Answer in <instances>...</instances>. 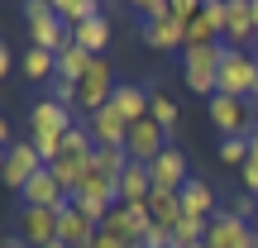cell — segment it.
I'll list each match as a JSON object with an SVG mask.
<instances>
[{"label":"cell","mask_w":258,"mask_h":248,"mask_svg":"<svg viewBox=\"0 0 258 248\" xmlns=\"http://www.w3.org/2000/svg\"><path fill=\"white\" fill-rule=\"evenodd\" d=\"M24 76H29V81H53V76H57V53L29 48V53H24Z\"/></svg>","instance_id":"d4e9b609"},{"label":"cell","mask_w":258,"mask_h":248,"mask_svg":"<svg viewBox=\"0 0 258 248\" xmlns=\"http://www.w3.org/2000/svg\"><path fill=\"white\" fill-rule=\"evenodd\" d=\"M167 148V129L158 124V120H139V124H129V138H124V153H129V162H153L158 153Z\"/></svg>","instance_id":"ba28073f"},{"label":"cell","mask_w":258,"mask_h":248,"mask_svg":"<svg viewBox=\"0 0 258 248\" xmlns=\"http://www.w3.org/2000/svg\"><path fill=\"white\" fill-rule=\"evenodd\" d=\"M101 229L115 234V239H124L129 248H139L144 234L153 229V215H148V205H115V210L101 220Z\"/></svg>","instance_id":"277c9868"},{"label":"cell","mask_w":258,"mask_h":248,"mask_svg":"<svg viewBox=\"0 0 258 248\" xmlns=\"http://www.w3.org/2000/svg\"><path fill=\"white\" fill-rule=\"evenodd\" d=\"M24 24H29V38H34V48H43V53H62L67 43H72V29L57 19L53 0H29L24 5Z\"/></svg>","instance_id":"7a4b0ae2"},{"label":"cell","mask_w":258,"mask_h":248,"mask_svg":"<svg viewBox=\"0 0 258 248\" xmlns=\"http://www.w3.org/2000/svg\"><path fill=\"white\" fill-rule=\"evenodd\" d=\"M15 234L24 239V248H48V243H57V210H34V205H19Z\"/></svg>","instance_id":"52a82bcc"},{"label":"cell","mask_w":258,"mask_h":248,"mask_svg":"<svg viewBox=\"0 0 258 248\" xmlns=\"http://www.w3.org/2000/svg\"><path fill=\"white\" fill-rule=\"evenodd\" d=\"M91 248H129V243H124V239H115V234H105V229H101V234H96V239H91Z\"/></svg>","instance_id":"4dcf8cb0"},{"label":"cell","mask_w":258,"mask_h":248,"mask_svg":"<svg viewBox=\"0 0 258 248\" xmlns=\"http://www.w3.org/2000/svg\"><path fill=\"white\" fill-rule=\"evenodd\" d=\"M86 129H91L96 148H124V138H129V120L115 110V105H105V110L86 115Z\"/></svg>","instance_id":"7c38bea8"},{"label":"cell","mask_w":258,"mask_h":248,"mask_svg":"<svg viewBox=\"0 0 258 248\" xmlns=\"http://www.w3.org/2000/svg\"><path fill=\"white\" fill-rule=\"evenodd\" d=\"M96 234H101V224H91L77 205L57 215V243H67V248H91Z\"/></svg>","instance_id":"2e32d148"},{"label":"cell","mask_w":258,"mask_h":248,"mask_svg":"<svg viewBox=\"0 0 258 248\" xmlns=\"http://www.w3.org/2000/svg\"><path fill=\"white\" fill-rule=\"evenodd\" d=\"M139 34H144L148 48H158V53H182L186 48V24L182 19H148V24H139Z\"/></svg>","instance_id":"4fadbf2b"},{"label":"cell","mask_w":258,"mask_h":248,"mask_svg":"<svg viewBox=\"0 0 258 248\" xmlns=\"http://www.w3.org/2000/svg\"><path fill=\"white\" fill-rule=\"evenodd\" d=\"M115 110L124 115L129 124H139V120H148V105H153V91L148 86H129V81H120V91H115Z\"/></svg>","instance_id":"ac0fdd59"},{"label":"cell","mask_w":258,"mask_h":248,"mask_svg":"<svg viewBox=\"0 0 258 248\" xmlns=\"http://www.w3.org/2000/svg\"><path fill=\"white\" fill-rule=\"evenodd\" d=\"M249 153H253V138H220V162L244 167V162H249Z\"/></svg>","instance_id":"484cf974"},{"label":"cell","mask_w":258,"mask_h":248,"mask_svg":"<svg viewBox=\"0 0 258 248\" xmlns=\"http://www.w3.org/2000/svg\"><path fill=\"white\" fill-rule=\"evenodd\" d=\"M253 24H258V0H253Z\"/></svg>","instance_id":"d6a6232c"},{"label":"cell","mask_w":258,"mask_h":248,"mask_svg":"<svg viewBox=\"0 0 258 248\" xmlns=\"http://www.w3.org/2000/svg\"><path fill=\"white\" fill-rule=\"evenodd\" d=\"M220 62H225V43H211V48H186L182 53V81L191 86L196 96L211 101L220 91Z\"/></svg>","instance_id":"6da1fadb"},{"label":"cell","mask_w":258,"mask_h":248,"mask_svg":"<svg viewBox=\"0 0 258 248\" xmlns=\"http://www.w3.org/2000/svg\"><path fill=\"white\" fill-rule=\"evenodd\" d=\"M177 196H182V220H215V215H220L215 210V191L201 182V177H191Z\"/></svg>","instance_id":"9a60e30c"},{"label":"cell","mask_w":258,"mask_h":248,"mask_svg":"<svg viewBox=\"0 0 258 248\" xmlns=\"http://www.w3.org/2000/svg\"><path fill=\"white\" fill-rule=\"evenodd\" d=\"M148 120H158L163 129H172V124H177V101H172V96H163V91H153V105H148Z\"/></svg>","instance_id":"4316f807"},{"label":"cell","mask_w":258,"mask_h":248,"mask_svg":"<svg viewBox=\"0 0 258 248\" xmlns=\"http://www.w3.org/2000/svg\"><path fill=\"white\" fill-rule=\"evenodd\" d=\"M153 196V177H148L144 162H129L120 172V205H148Z\"/></svg>","instance_id":"e0dca14e"},{"label":"cell","mask_w":258,"mask_h":248,"mask_svg":"<svg viewBox=\"0 0 258 248\" xmlns=\"http://www.w3.org/2000/svg\"><path fill=\"white\" fill-rule=\"evenodd\" d=\"M48 101L67 105V110H82V96H77V86H72V81H62V76H53V91H48Z\"/></svg>","instance_id":"83f0119b"},{"label":"cell","mask_w":258,"mask_h":248,"mask_svg":"<svg viewBox=\"0 0 258 248\" xmlns=\"http://www.w3.org/2000/svg\"><path fill=\"white\" fill-rule=\"evenodd\" d=\"M148 177H153V191H182V186L191 182V172H186V157L177 153L172 143H167L163 153L148 162Z\"/></svg>","instance_id":"30bf717a"},{"label":"cell","mask_w":258,"mask_h":248,"mask_svg":"<svg viewBox=\"0 0 258 248\" xmlns=\"http://www.w3.org/2000/svg\"><path fill=\"white\" fill-rule=\"evenodd\" d=\"M19 205H34V210H57V215H62V210H72V196H67L62 186H57V177L43 167V172L29 177V186L19 191Z\"/></svg>","instance_id":"8992f818"},{"label":"cell","mask_w":258,"mask_h":248,"mask_svg":"<svg viewBox=\"0 0 258 248\" xmlns=\"http://www.w3.org/2000/svg\"><path fill=\"white\" fill-rule=\"evenodd\" d=\"M249 138H253V143H258V115H253V129H249Z\"/></svg>","instance_id":"1f68e13d"},{"label":"cell","mask_w":258,"mask_h":248,"mask_svg":"<svg viewBox=\"0 0 258 248\" xmlns=\"http://www.w3.org/2000/svg\"><path fill=\"white\" fill-rule=\"evenodd\" d=\"M77 196H86V201H101V205H120V177H105V172H86L82 186H77Z\"/></svg>","instance_id":"ffe728a7"},{"label":"cell","mask_w":258,"mask_h":248,"mask_svg":"<svg viewBox=\"0 0 258 248\" xmlns=\"http://www.w3.org/2000/svg\"><path fill=\"white\" fill-rule=\"evenodd\" d=\"M43 167H48V162L38 157V148L29 143V138H15V143L5 148V167H0V172H5V186L19 196V191L29 186V177H38Z\"/></svg>","instance_id":"3957f363"},{"label":"cell","mask_w":258,"mask_h":248,"mask_svg":"<svg viewBox=\"0 0 258 248\" xmlns=\"http://www.w3.org/2000/svg\"><path fill=\"white\" fill-rule=\"evenodd\" d=\"M148 215H153L158 229H177L182 224V196L177 191H153L148 196Z\"/></svg>","instance_id":"44dd1931"},{"label":"cell","mask_w":258,"mask_h":248,"mask_svg":"<svg viewBox=\"0 0 258 248\" xmlns=\"http://www.w3.org/2000/svg\"><path fill=\"white\" fill-rule=\"evenodd\" d=\"M206 243L211 248H258V234H253V224H244L230 210H220L211 220V229H206Z\"/></svg>","instance_id":"9c48e42d"},{"label":"cell","mask_w":258,"mask_h":248,"mask_svg":"<svg viewBox=\"0 0 258 248\" xmlns=\"http://www.w3.org/2000/svg\"><path fill=\"white\" fill-rule=\"evenodd\" d=\"M253 57H258V43H253Z\"/></svg>","instance_id":"d590c367"},{"label":"cell","mask_w":258,"mask_h":248,"mask_svg":"<svg viewBox=\"0 0 258 248\" xmlns=\"http://www.w3.org/2000/svg\"><path fill=\"white\" fill-rule=\"evenodd\" d=\"M91 62H96V57L86 53V48L67 43L62 53H57V76H62V81H72V86H82V81H86V72H91Z\"/></svg>","instance_id":"7402d4cb"},{"label":"cell","mask_w":258,"mask_h":248,"mask_svg":"<svg viewBox=\"0 0 258 248\" xmlns=\"http://www.w3.org/2000/svg\"><path fill=\"white\" fill-rule=\"evenodd\" d=\"M77 124V110H67V105L57 101H34V110H29V134H67V129Z\"/></svg>","instance_id":"5bb4252c"},{"label":"cell","mask_w":258,"mask_h":248,"mask_svg":"<svg viewBox=\"0 0 258 248\" xmlns=\"http://www.w3.org/2000/svg\"><path fill=\"white\" fill-rule=\"evenodd\" d=\"M211 124L220 129L225 138H249V129H253L249 101H234V96H211Z\"/></svg>","instance_id":"5b68a950"},{"label":"cell","mask_w":258,"mask_h":248,"mask_svg":"<svg viewBox=\"0 0 258 248\" xmlns=\"http://www.w3.org/2000/svg\"><path fill=\"white\" fill-rule=\"evenodd\" d=\"M196 15H201V5H196V0H172V19H182V24H191Z\"/></svg>","instance_id":"f546056e"},{"label":"cell","mask_w":258,"mask_h":248,"mask_svg":"<svg viewBox=\"0 0 258 248\" xmlns=\"http://www.w3.org/2000/svg\"><path fill=\"white\" fill-rule=\"evenodd\" d=\"M230 215H234V220H244V224H253V220H258V196L239 191V196L230 201Z\"/></svg>","instance_id":"f1b7e54d"},{"label":"cell","mask_w":258,"mask_h":248,"mask_svg":"<svg viewBox=\"0 0 258 248\" xmlns=\"http://www.w3.org/2000/svg\"><path fill=\"white\" fill-rule=\"evenodd\" d=\"M191 248H211V243H191Z\"/></svg>","instance_id":"836d02e7"},{"label":"cell","mask_w":258,"mask_h":248,"mask_svg":"<svg viewBox=\"0 0 258 248\" xmlns=\"http://www.w3.org/2000/svg\"><path fill=\"white\" fill-rule=\"evenodd\" d=\"M72 43H77V48H86L91 57H105V48H110V19H105V15L86 19L82 29H72Z\"/></svg>","instance_id":"d6986e66"},{"label":"cell","mask_w":258,"mask_h":248,"mask_svg":"<svg viewBox=\"0 0 258 248\" xmlns=\"http://www.w3.org/2000/svg\"><path fill=\"white\" fill-rule=\"evenodd\" d=\"M53 10H57V19H62L67 29H82L86 19L101 15V5H96V0H53Z\"/></svg>","instance_id":"cb8c5ba5"},{"label":"cell","mask_w":258,"mask_h":248,"mask_svg":"<svg viewBox=\"0 0 258 248\" xmlns=\"http://www.w3.org/2000/svg\"><path fill=\"white\" fill-rule=\"evenodd\" d=\"M253 234H258V220H253Z\"/></svg>","instance_id":"e575fe53"},{"label":"cell","mask_w":258,"mask_h":248,"mask_svg":"<svg viewBox=\"0 0 258 248\" xmlns=\"http://www.w3.org/2000/svg\"><path fill=\"white\" fill-rule=\"evenodd\" d=\"M258 43V24H253V0H230V24H225V48L249 53Z\"/></svg>","instance_id":"8fae6325"},{"label":"cell","mask_w":258,"mask_h":248,"mask_svg":"<svg viewBox=\"0 0 258 248\" xmlns=\"http://www.w3.org/2000/svg\"><path fill=\"white\" fill-rule=\"evenodd\" d=\"M48 172L57 177V186H62L67 196H77V186H82V177L91 172V157H57V162H48Z\"/></svg>","instance_id":"603a6c76"}]
</instances>
